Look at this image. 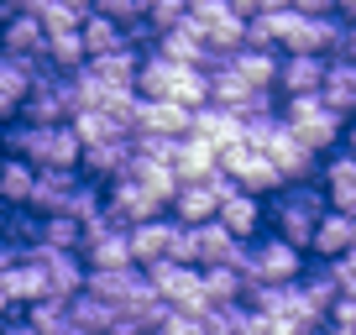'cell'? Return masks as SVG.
Wrapping results in <instances>:
<instances>
[{"label": "cell", "instance_id": "obj_1", "mask_svg": "<svg viewBox=\"0 0 356 335\" xmlns=\"http://www.w3.org/2000/svg\"><path fill=\"white\" fill-rule=\"evenodd\" d=\"M6 157H26L37 173L47 168H84V142L74 126H26V121H6Z\"/></svg>", "mask_w": 356, "mask_h": 335}, {"label": "cell", "instance_id": "obj_2", "mask_svg": "<svg viewBox=\"0 0 356 335\" xmlns=\"http://www.w3.org/2000/svg\"><path fill=\"white\" fill-rule=\"evenodd\" d=\"M325 215H330L325 183H289L278 199H267V231L293 241L299 252H314V236H320Z\"/></svg>", "mask_w": 356, "mask_h": 335}, {"label": "cell", "instance_id": "obj_3", "mask_svg": "<svg viewBox=\"0 0 356 335\" xmlns=\"http://www.w3.org/2000/svg\"><path fill=\"white\" fill-rule=\"evenodd\" d=\"M283 121L293 126V136L299 142H309L320 157H335L346 147V131H351V121H346L341 111H330V100L325 95H299V100H283Z\"/></svg>", "mask_w": 356, "mask_h": 335}, {"label": "cell", "instance_id": "obj_4", "mask_svg": "<svg viewBox=\"0 0 356 335\" xmlns=\"http://www.w3.org/2000/svg\"><path fill=\"white\" fill-rule=\"evenodd\" d=\"M147 278H152V288L163 293V299L173 304L178 314H200V320H210L204 268H184V262H157V268H147Z\"/></svg>", "mask_w": 356, "mask_h": 335}, {"label": "cell", "instance_id": "obj_5", "mask_svg": "<svg viewBox=\"0 0 356 335\" xmlns=\"http://www.w3.org/2000/svg\"><path fill=\"white\" fill-rule=\"evenodd\" d=\"M220 168L241 183L246 194H257V199H278V194L289 189V179L278 173V163H273L267 152H257V147H246V142H236L231 152H220Z\"/></svg>", "mask_w": 356, "mask_h": 335}, {"label": "cell", "instance_id": "obj_6", "mask_svg": "<svg viewBox=\"0 0 356 335\" xmlns=\"http://www.w3.org/2000/svg\"><path fill=\"white\" fill-rule=\"evenodd\" d=\"M0 58H16V63H32V68L47 63V26L26 11V0L6 11V26H0Z\"/></svg>", "mask_w": 356, "mask_h": 335}, {"label": "cell", "instance_id": "obj_7", "mask_svg": "<svg viewBox=\"0 0 356 335\" xmlns=\"http://www.w3.org/2000/svg\"><path fill=\"white\" fill-rule=\"evenodd\" d=\"M304 272H309V252H299L293 241H283V236H257V283H273V288H283V283H304Z\"/></svg>", "mask_w": 356, "mask_h": 335}, {"label": "cell", "instance_id": "obj_8", "mask_svg": "<svg viewBox=\"0 0 356 335\" xmlns=\"http://www.w3.org/2000/svg\"><path fill=\"white\" fill-rule=\"evenodd\" d=\"M131 168H136V142L131 136H121V142H105V147H84V173L89 183H100V189H111V183L131 179Z\"/></svg>", "mask_w": 356, "mask_h": 335}, {"label": "cell", "instance_id": "obj_9", "mask_svg": "<svg viewBox=\"0 0 356 335\" xmlns=\"http://www.w3.org/2000/svg\"><path fill=\"white\" fill-rule=\"evenodd\" d=\"M105 204H111V215L126 225V231H136V225H147V220H163V215H168V204L157 199V194H147L136 179L111 183V189H105Z\"/></svg>", "mask_w": 356, "mask_h": 335}, {"label": "cell", "instance_id": "obj_10", "mask_svg": "<svg viewBox=\"0 0 356 335\" xmlns=\"http://www.w3.org/2000/svg\"><path fill=\"white\" fill-rule=\"evenodd\" d=\"M330 63H335V58H314V53H283V79H278V95H283V100H299V95H325Z\"/></svg>", "mask_w": 356, "mask_h": 335}, {"label": "cell", "instance_id": "obj_11", "mask_svg": "<svg viewBox=\"0 0 356 335\" xmlns=\"http://www.w3.org/2000/svg\"><path fill=\"white\" fill-rule=\"evenodd\" d=\"M136 136H168V142H189V136H194V111H184V105H173V100H142Z\"/></svg>", "mask_w": 356, "mask_h": 335}, {"label": "cell", "instance_id": "obj_12", "mask_svg": "<svg viewBox=\"0 0 356 335\" xmlns=\"http://www.w3.org/2000/svg\"><path fill=\"white\" fill-rule=\"evenodd\" d=\"M42 68L16 63V58H0V115H6V121H22V111H26V100H32L37 74H42Z\"/></svg>", "mask_w": 356, "mask_h": 335}, {"label": "cell", "instance_id": "obj_13", "mask_svg": "<svg viewBox=\"0 0 356 335\" xmlns=\"http://www.w3.org/2000/svg\"><path fill=\"white\" fill-rule=\"evenodd\" d=\"M173 241H178V220L163 215V220H147L131 231V252H136V268H157V262H173Z\"/></svg>", "mask_w": 356, "mask_h": 335}, {"label": "cell", "instance_id": "obj_14", "mask_svg": "<svg viewBox=\"0 0 356 335\" xmlns=\"http://www.w3.org/2000/svg\"><path fill=\"white\" fill-rule=\"evenodd\" d=\"M79 183H84V173H68V168H47L42 179H37V194L26 210H37L42 220H53V215H68V199L79 194Z\"/></svg>", "mask_w": 356, "mask_h": 335}, {"label": "cell", "instance_id": "obj_15", "mask_svg": "<svg viewBox=\"0 0 356 335\" xmlns=\"http://www.w3.org/2000/svg\"><path fill=\"white\" fill-rule=\"evenodd\" d=\"M26 11L47 26V37H63V32H84L89 26L95 0H26Z\"/></svg>", "mask_w": 356, "mask_h": 335}, {"label": "cell", "instance_id": "obj_16", "mask_svg": "<svg viewBox=\"0 0 356 335\" xmlns=\"http://www.w3.org/2000/svg\"><path fill=\"white\" fill-rule=\"evenodd\" d=\"M320 183H325V194H330V210L335 215H356V157L346 152V147L335 157H325Z\"/></svg>", "mask_w": 356, "mask_h": 335}, {"label": "cell", "instance_id": "obj_17", "mask_svg": "<svg viewBox=\"0 0 356 335\" xmlns=\"http://www.w3.org/2000/svg\"><path fill=\"white\" fill-rule=\"evenodd\" d=\"M220 225L236 236V241H257V236H267V199H257V194H236V199L220 204Z\"/></svg>", "mask_w": 356, "mask_h": 335}, {"label": "cell", "instance_id": "obj_18", "mask_svg": "<svg viewBox=\"0 0 356 335\" xmlns=\"http://www.w3.org/2000/svg\"><path fill=\"white\" fill-rule=\"evenodd\" d=\"M47 288H53V299H68V304H74L79 293H89L84 252H53V257H47Z\"/></svg>", "mask_w": 356, "mask_h": 335}, {"label": "cell", "instance_id": "obj_19", "mask_svg": "<svg viewBox=\"0 0 356 335\" xmlns=\"http://www.w3.org/2000/svg\"><path fill=\"white\" fill-rule=\"evenodd\" d=\"M194 136L210 142L215 152H231L236 142H246V126H241V115L220 111V105H204V111H194Z\"/></svg>", "mask_w": 356, "mask_h": 335}, {"label": "cell", "instance_id": "obj_20", "mask_svg": "<svg viewBox=\"0 0 356 335\" xmlns=\"http://www.w3.org/2000/svg\"><path fill=\"white\" fill-rule=\"evenodd\" d=\"M142 288H147V272H142V268H126V272H89V293H95V299H105L111 309H131Z\"/></svg>", "mask_w": 356, "mask_h": 335}, {"label": "cell", "instance_id": "obj_21", "mask_svg": "<svg viewBox=\"0 0 356 335\" xmlns=\"http://www.w3.org/2000/svg\"><path fill=\"white\" fill-rule=\"evenodd\" d=\"M351 252H356V220L330 210L320 220V236H314V252H309V257L314 262H341V257H351Z\"/></svg>", "mask_w": 356, "mask_h": 335}, {"label": "cell", "instance_id": "obj_22", "mask_svg": "<svg viewBox=\"0 0 356 335\" xmlns=\"http://www.w3.org/2000/svg\"><path fill=\"white\" fill-rule=\"evenodd\" d=\"M168 215H173L178 225H210V220H220V194H215L210 183H184Z\"/></svg>", "mask_w": 356, "mask_h": 335}, {"label": "cell", "instance_id": "obj_23", "mask_svg": "<svg viewBox=\"0 0 356 335\" xmlns=\"http://www.w3.org/2000/svg\"><path fill=\"white\" fill-rule=\"evenodd\" d=\"M84 262H89V272H126V268H136L131 231H111V236H100V241H89Z\"/></svg>", "mask_w": 356, "mask_h": 335}, {"label": "cell", "instance_id": "obj_24", "mask_svg": "<svg viewBox=\"0 0 356 335\" xmlns=\"http://www.w3.org/2000/svg\"><path fill=\"white\" fill-rule=\"evenodd\" d=\"M37 179H42V173H37L26 157H6V163H0V194H6V210H26L32 194H37Z\"/></svg>", "mask_w": 356, "mask_h": 335}, {"label": "cell", "instance_id": "obj_25", "mask_svg": "<svg viewBox=\"0 0 356 335\" xmlns=\"http://www.w3.org/2000/svg\"><path fill=\"white\" fill-rule=\"evenodd\" d=\"M231 68L252 84V90H278L283 79V53H257V47H246V53L231 58Z\"/></svg>", "mask_w": 356, "mask_h": 335}, {"label": "cell", "instance_id": "obj_26", "mask_svg": "<svg viewBox=\"0 0 356 335\" xmlns=\"http://www.w3.org/2000/svg\"><path fill=\"white\" fill-rule=\"evenodd\" d=\"M215 173H220V152H215L210 142L189 136V142L178 147V179H184V183H210Z\"/></svg>", "mask_w": 356, "mask_h": 335}, {"label": "cell", "instance_id": "obj_27", "mask_svg": "<svg viewBox=\"0 0 356 335\" xmlns=\"http://www.w3.org/2000/svg\"><path fill=\"white\" fill-rule=\"evenodd\" d=\"M204 293H210V309H231V304H246L252 299V283L241 278L236 268H204Z\"/></svg>", "mask_w": 356, "mask_h": 335}, {"label": "cell", "instance_id": "obj_28", "mask_svg": "<svg viewBox=\"0 0 356 335\" xmlns=\"http://www.w3.org/2000/svg\"><path fill=\"white\" fill-rule=\"evenodd\" d=\"M252 95H257V90L246 84L241 74H236L231 63H225V68H215V74H210V105H220V111L241 115L246 105H252Z\"/></svg>", "mask_w": 356, "mask_h": 335}, {"label": "cell", "instance_id": "obj_29", "mask_svg": "<svg viewBox=\"0 0 356 335\" xmlns=\"http://www.w3.org/2000/svg\"><path fill=\"white\" fill-rule=\"evenodd\" d=\"M178 74H184L178 63H168V58L147 53L142 79H136V95H142V100H173V90H178Z\"/></svg>", "mask_w": 356, "mask_h": 335}, {"label": "cell", "instance_id": "obj_30", "mask_svg": "<svg viewBox=\"0 0 356 335\" xmlns=\"http://www.w3.org/2000/svg\"><path fill=\"white\" fill-rule=\"evenodd\" d=\"M68 126L79 131V142H84V147H105V142H121V136H131L121 121H115V115H105V111H79ZM131 142H136V136H131Z\"/></svg>", "mask_w": 356, "mask_h": 335}, {"label": "cell", "instance_id": "obj_31", "mask_svg": "<svg viewBox=\"0 0 356 335\" xmlns=\"http://www.w3.org/2000/svg\"><path fill=\"white\" fill-rule=\"evenodd\" d=\"M325 100H330V111H341L346 121H356V63H346V58H335V63H330Z\"/></svg>", "mask_w": 356, "mask_h": 335}, {"label": "cell", "instance_id": "obj_32", "mask_svg": "<svg viewBox=\"0 0 356 335\" xmlns=\"http://www.w3.org/2000/svg\"><path fill=\"white\" fill-rule=\"evenodd\" d=\"M115 320H121V309H111L105 299H95V293H79L74 299V330H89V335H111Z\"/></svg>", "mask_w": 356, "mask_h": 335}, {"label": "cell", "instance_id": "obj_33", "mask_svg": "<svg viewBox=\"0 0 356 335\" xmlns=\"http://www.w3.org/2000/svg\"><path fill=\"white\" fill-rule=\"evenodd\" d=\"M84 42H89V63H100V58H111V53H121L126 47V26H115L111 16H89V26H84Z\"/></svg>", "mask_w": 356, "mask_h": 335}, {"label": "cell", "instance_id": "obj_34", "mask_svg": "<svg viewBox=\"0 0 356 335\" xmlns=\"http://www.w3.org/2000/svg\"><path fill=\"white\" fill-rule=\"evenodd\" d=\"M37 335H74V304L68 299H42L37 309H26Z\"/></svg>", "mask_w": 356, "mask_h": 335}, {"label": "cell", "instance_id": "obj_35", "mask_svg": "<svg viewBox=\"0 0 356 335\" xmlns=\"http://www.w3.org/2000/svg\"><path fill=\"white\" fill-rule=\"evenodd\" d=\"M42 215L37 210H6V225H0V241L6 246H42Z\"/></svg>", "mask_w": 356, "mask_h": 335}, {"label": "cell", "instance_id": "obj_36", "mask_svg": "<svg viewBox=\"0 0 356 335\" xmlns=\"http://www.w3.org/2000/svg\"><path fill=\"white\" fill-rule=\"evenodd\" d=\"M42 246H53V252H84V225L68 220V215H53L42 225Z\"/></svg>", "mask_w": 356, "mask_h": 335}, {"label": "cell", "instance_id": "obj_37", "mask_svg": "<svg viewBox=\"0 0 356 335\" xmlns=\"http://www.w3.org/2000/svg\"><path fill=\"white\" fill-rule=\"evenodd\" d=\"M147 22L157 32H178V26H189V0H147Z\"/></svg>", "mask_w": 356, "mask_h": 335}, {"label": "cell", "instance_id": "obj_38", "mask_svg": "<svg viewBox=\"0 0 356 335\" xmlns=\"http://www.w3.org/2000/svg\"><path fill=\"white\" fill-rule=\"evenodd\" d=\"M95 11L111 16L115 26H126V32H131L136 22H147V0H95Z\"/></svg>", "mask_w": 356, "mask_h": 335}, {"label": "cell", "instance_id": "obj_39", "mask_svg": "<svg viewBox=\"0 0 356 335\" xmlns=\"http://www.w3.org/2000/svg\"><path fill=\"white\" fill-rule=\"evenodd\" d=\"M178 147H184V142H168V136H136V157H147V163L178 168Z\"/></svg>", "mask_w": 356, "mask_h": 335}, {"label": "cell", "instance_id": "obj_40", "mask_svg": "<svg viewBox=\"0 0 356 335\" xmlns=\"http://www.w3.org/2000/svg\"><path fill=\"white\" fill-rule=\"evenodd\" d=\"M157 335H210V320H200V314H168L163 325H157Z\"/></svg>", "mask_w": 356, "mask_h": 335}, {"label": "cell", "instance_id": "obj_41", "mask_svg": "<svg viewBox=\"0 0 356 335\" xmlns=\"http://www.w3.org/2000/svg\"><path fill=\"white\" fill-rule=\"evenodd\" d=\"M325 335H356V299H335L330 320H325Z\"/></svg>", "mask_w": 356, "mask_h": 335}, {"label": "cell", "instance_id": "obj_42", "mask_svg": "<svg viewBox=\"0 0 356 335\" xmlns=\"http://www.w3.org/2000/svg\"><path fill=\"white\" fill-rule=\"evenodd\" d=\"M225 268H236L246 283H257V241H236L231 257H225Z\"/></svg>", "mask_w": 356, "mask_h": 335}, {"label": "cell", "instance_id": "obj_43", "mask_svg": "<svg viewBox=\"0 0 356 335\" xmlns=\"http://www.w3.org/2000/svg\"><path fill=\"white\" fill-rule=\"evenodd\" d=\"M0 335H37L32 320H0Z\"/></svg>", "mask_w": 356, "mask_h": 335}, {"label": "cell", "instance_id": "obj_44", "mask_svg": "<svg viewBox=\"0 0 356 335\" xmlns=\"http://www.w3.org/2000/svg\"><path fill=\"white\" fill-rule=\"evenodd\" d=\"M335 16H341L346 26H356V0H341V11H335Z\"/></svg>", "mask_w": 356, "mask_h": 335}, {"label": "cell", "instance_id": "obj_45", "mask_svg": "<svg viewBox=\"0 0 356 335\" xmlns=\"http://www.w3.org/2000/svg\"><path fill=\"white\" fill-rule=\"evenodd\" d=\"M346 152H356V121H351V131H346Z\"/></svg>", "mask_w": 356, "mask_h": 335}]
</instances>
